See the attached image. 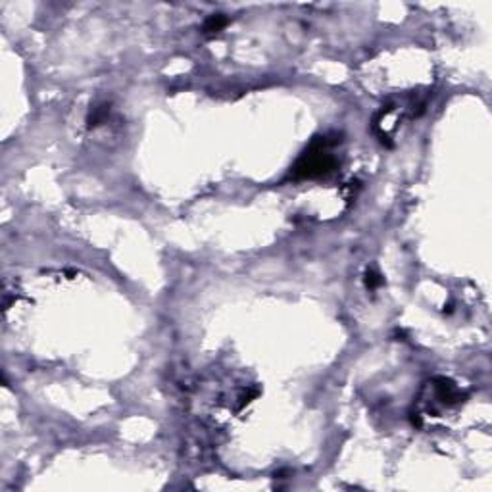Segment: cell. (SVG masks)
Instances as JSON below:
<instances>
[{
    "label": "cell",
    "instance_id": "1",
    "mask_svg": "<svg viewBox=\"0 0 492 492\" xmlns=\"http://www.w3.org/2000/svg\"><path fill=\"white\" fill-rule=\"evenodd\" d=\"M337 141H329L327 137H318L314 143L308 146V150L300 156L293 167L294 179H314V177H323L329 175L337 167V160L329 154V146H333Z\"/></svg>",
    "mask_w": 492,
    "mask_h": 492
},
{
    "label": "cell",
    "instance_id": "2",
    "mask_svg": "<svg viewBox=\"0 0 492 492\" xmlns=\"http://www.w3.org/2000/svg\"><path fill=\"white\" fill-rule=\"evenodd\" d=\"M106 116H108V106H106V104H104V106H96V108H93V111L88 114L87 125L88 127L100 125L104 119H106Z\"/></svg>",
    "mask_w": 492,
    "mask_h": 492
},
{
    "label": "cell",
    "instance_id": "3",
    "mask_svg": "<svg viewBox=\"0 0 492 492\" xmlns=\"http://www.w3.org/2000/svg\"><path fill=\"white\" fill-rule=\"evenodd\" d=\"M225 25H227V17L223 16V14H217V16L208 17L206 24H204V31H206V33H217V31H221Z\"/></svg>",
    "mask_w": 492,
    "mask_h": 492
},
{
    "label": "cell",
    "instance_id": "4",
    "mask_svg": "<svg viewBox=\"0 0 492 492\" xmlns=\"http://www.w3.org/2000/svg\"><path fill=\"white\" fill-rule=\"evenodd\" d=\"M379 285H383L381 273L377 270H367V273H365V286L373 290V288H377Z\"/></svg>",
    "mask_w": 492,
    "mask_h": 492
}]
</instances>
